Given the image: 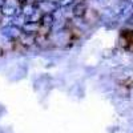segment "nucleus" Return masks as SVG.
Masks as SVG:
<instances>
[{"instance_id": "nucleus-7", "label": "nucleus", "mask_w": 133, "mask_h": 133, "mask_svg": "<svg viewBox=\"0 0 133 133\" xmlns=\"http://www.w3.org/2000/svg\"><path fill=\"white\" fill-rule=\"evenodd\" d=\"M19 3H21V4H25V3H29V0H19Z\"/></svg>"}, {"instance_id": "nucleus-2", "label": "nucleus", "mask_w": 133, "mask_h": 133, "mask_svg": "<svg viewBox=\"0 0 133 133\" xmlns=\"http://www.w3.org/2000/svg\"><path fill=\"white\" fill-rule=\"evenodd\" d=\"M39 24L47 27V28H51L55 24V16H53V14H43L40 20H39Z\"/></svg>"}, {"instance_id": "nucleus-6", "label": "nucleus", "mask_w": 133, "mask_h": 133, "mask_svg": "<svg viewBox=\"0 0 133 133\" xmlns=\"http://www.w3.org/2000/svg\"><path fill=\"white\" fill-rule=\"evenodd\" d=\"M5 4H7V0H0V9H2Z\"/></svg>"}, {"instance_id": "nucleus-5", "label": "nucleus", "mask_w": 133, "mask_h": 133, "mask_svg": "<svg viewBox=\"0 0 133 133\" xmlns=\"http://www.w3.org/2000/svg\"><path fill=\"white\" fill-rule=\"evenodd\" d=\"M75 3V0H59V7L61 8H66Z\"/></svg>"}, {"instance_id": "nucleus-3", "label": "nucleus", "mask_w": 133, "mask_h": 133, "mask_svg": "<svg viewBox=\"0 0 133 133\" xmlns=\"http://www.w3.org/2000/svg\"><path fill=\"white\" fill-rule=\"evenodd\" d=\"M2 14H3L4 16H8V17H14V16H16L19 12H17V8H16L15 5L7 3V4L2 8Z\"/></svg>"}, {"instance_id": "nucleus-1", "label": "nucleus", "mask_w": 133, "mask_h": 133, "mask_svg": "<svg viewBox=\"0 0 133 133\" xmlns=\"http://www.w3.org/2000/svg\"><path fill=\"white\" fill-rule=\"evenodd\" d=\"M2 32H3V35L4 36H7L8 39H11V40H15V39H17L20 35H21V29L17 27V25H7V27H4L3 29H2Z\"/></svg>"}, {"instance_id": "nucleus-4", "label": "nucleus", "mask_w": 133, "mask_h": 133, "mask_svg": "<svg viewBox=\"0 0 133 133\" xmlns=\"http://www.w3.org/2000/svg\"><path fill=\"white\" fill-rule=\"evenodd\" d=\"M85 11H87V4L84 2H79L73 7V15L76 17H81V16H84Z\"/></svg>"}]
</instances>
